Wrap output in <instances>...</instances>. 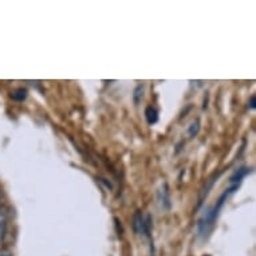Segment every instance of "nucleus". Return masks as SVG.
I'll use <instances>...</instances> for the list:
<instances>
[{
    "label": "nucleus",
    "mask_w": 256,
    "mask_h": 256,
    "mask_svg": "<svg viewBox=\"0 0 256 256\" xmlns=\"http://www.w3.org/2000/svg\"><path fill=\"white\" fill-rule=\"evenodd\" d=\"M11 97L14 98V100H16V101H23V100H26L27 98V90L26 88H16L15 92L11 94Z\"/></svg>",
    "instance_id": "20e7f679"
},
{
    "label": "nucleus",
    "mask_w": 256,
    "mask_h": 256,
    "mask_svg": "<svg viewBox=\"0 0 256 256\" xmlns=\"http://www.w3.org/2000/svg\"><path fill=\"white\" fill-rule=\"evenodd\" d=\"M145 117H146V121L149 125H154L156 122L158 121V112L154 108L148 106L146 110H145Z\"/></svg>",
    "instance_id": "f03ea898"
},
{
    "label": "nucleus",
    "mask_w": 256,
    "mask_h": 256,
    "mask_svg": "<svg viewBox=\"0 0 256 256\" xmlns=\"http://www.w3.org/2000/svg\"><path fill=\"white\" fill-rule=\"evenodd\" d=\"M6 220H7V210L3 206H0V230L4 226Z\"/></svg>",
    "instance_id": "0eeeda50"
},
{
    "label": "nucleus",
    "mask_w": 256,
    "mask_h": 256,
    "mask_svg": "<svg viewBox=\"0 0 256 256\" xmlns=\"http://www.w3.org/2000/svg\"><path fill=\"white\" fill-rule=\"evenodd\" d=\"M198 130H200V122H198V120H196V121H194L189 125L188 133L190 137H194V136H198Z\"/></svg>",
    "instance_id": "39448f33"
},
{
    "label": "nucleus",
    "mask_w": 256,
    "mask_h": 256,
    "mask_svg": "<svg viewBox=\"0 0 256 256\" xmlns=\"http://www.w3.org/2000/svg\"><path fill=\"white\" fill-rule=\"evenodd\" d=\"M206 256H208V255H206Z\"/></svg>",
    "instance_id": "9d476101"
},
{
    "label": "nucleus",
    "mask_w": 256,
    "mask_h": 256,
    "mask_svg": "<svg viewBox=\"0 0 256 256\" xmlns=\"http://www.w3.org/2000/svg\"><path fill=\"white\" fill-rule=\"evenodd\" d=\"M144 86H137V88L134 90V102L136 104H138L144 97Z\"/></svg>",
    "instance_id": "423d86ee"
},
{
    "label": "nucleus",
    "mask_w": 256,
    "mask_h": 256,
    "mask_svg": "<svg viewBox=\"0 0 256 256\" xmlns=\"http://www.w3.org/2000/svg\"><path fill=\"white\" fill-rule=\"evenodd\" d=\"M0 256H14L12 251H10V250H6V248H3V250H0Z\"/></svg>",
    "instance_id": "6e6552de"
},
{
    "label": "nucleus",
    "mask_w": 256,
    "mask_h": 256,
    "mask_svg": "<svg viewBox=\"0 0 256 256\" xmlns=\"http://www.w3.org/2000/svg\"><path fill=\"white\" fill-rule=\"evenodd\" d=\"M247 173H250V169L240 168L239 170H238V172H236L235 174L231 177V182L234 185H239V182L242 181V178H243V177L246 176Z\"/></svg>",
    "instance_id": "7ed1b4c3"
},
{
    "label": "nucleus",
    "mask_w": 256,
    "mask_h": 256,
    "mask_svg": "<svg viewBox=\"0 0 256 256\" xmlns=\"http://www.w3.org/2000/svg\"><path fill=\"white\" fill-rule=\"evenodd\" d=\"M149 227H150V218L146 216L144 218V214L137 210V214L133 218V228L137 235L148 236L149 235Z\"/></svg>",
    "instance_id": "f257e3e1"
},
{
    "label": "nucleus",
    "mask_w": 256,
    "mask_h": 256,
    "mask_svg": "<svg viewBox=\"0 0 256 256\" xmlns=\"http://www.w3.org/2000/svg\"><path fill=\"white\" fill-rule=\"evenodd\" d=\"M250 108H251V109H255V97L251 98V105H250Z\"/></svg>",
    "instance_id": "1a4fd4ad"
}]
</instances>
